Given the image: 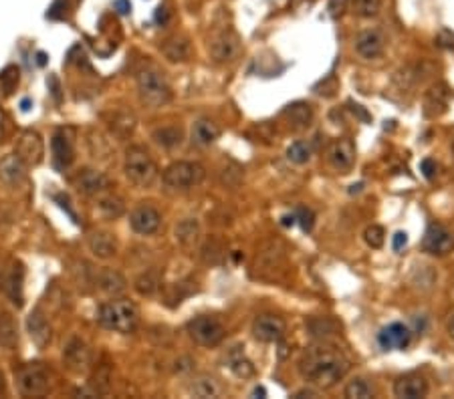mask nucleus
<instances>
[{"mask_svg": "<svg viewBox=\"0 0 454 399\" xmlns=\"http://www.w3.org/2000/svg\"><path fill=\"white\" fill-rule=\"evenodd\" d=\"M299 375L319 389H331L337 386L349 371L348 357L325 341L311 345L303 351L301 359L297 363Z\"/></svg>", "mask_w": 454, "mask_h": 399, "instance_id": "obj_1", "label": "nucleus"}, {"mask_svg": "<svg viewBox=\"0 0 454 399\" xmlns=\"http://www.w3.org/2000/svg\"><path fill=\"white\" fill-rule=\"evenodd\" d=\"M97 323L107 331L130 335L140 325V308L132 301L113 299V301H107V303L99 306Z\"/></svg>", "mask_w": 454, "mask_h": 399, "instance_id": "obj_2", "label": "nucleus"}, {"mask_svg": "<svg viewBox=\"0 0 454 399\" xmlns=\"http://www.w3.org/2000/svg\"><path fill=\"white\" fill-rule=\"evenodd\" d=\"M137 83V95L140 101L149 109L168 105L172 101V87L168 85L166 77L154 66H144L135 75Z\"/></svg>", "mask_w": 454, "mask_h": 399, "instance_id": "obj_3", "label": "nucleus"}, {"mask_svg": "<svg viewBox=\"0 0 454 399\" xmlns=\"http://www.w3.org/2000/svg\"><path fill=\"white\" fill-rule=\"evenodd\" d=\"M123 172L134 186L149 187L158 178V166L152 160L146 147L130 146L125 151Z\"/></svg>", "mask_w": 454, "mask_h": 399, "instance_id": "obj_4", "label": "nucleus"}, {"mask_svg": "<svg viewBox=\"0 0 454 399\" xmlns=\"http://www.w3.org/2000/svg\"><path fill=\"white\" fill-rule=\"evenodd\" d=\"M287 262V248L280 240H268L265 242L254 258L253 272L256 279L275 280L285 270Z\"/></svg>", "mask_w": 454, "mask_h": 399, "instance_id": "obj_5", "label": "nucleus"}, {"mask_svg": "<svg viewBox=\"0 0 454 399\" xmlns=\"http://www.w3.org/2000/svg\"><path fill=\"white\" fill-rule=\"evenodd\" d=\"M204 178H206V170L198 161H174L161 173L164 186L178 192H186L200 186Z\"/></svg>", "mask_w": 454, "mask_h": 399, "instance_id": "obj_6", "label": "nucleus"}, {"mask_svg": "<svg viewBox=\"0 0 454 399\" xmlns=\"http://www.w3.org/2000/svg\"><path fill=\"white\" fill-rule=\"evenodd\" d=\"M18 391L27 398H40L51 389V371L42 363H27L16 371Z\"/></svg>", "mask_w": 454, "mask_h": 399, "instance_id": "obj_7", "label": "nucleus"}, {"mask_svg": "<svg viewBox=\"0 0 454 399\" xmlns=\"http://www.w3.org/2000/svg\"><path fill=\"white\" fill-rule=\"evenodd\" d=\"M186 331L196 345L206 347V349L220 345L225 339V332H227L222 323L210 315H200V317L188 320Z\"/></svg>", "mask_w": 454, "mask_h": 399, "instance_id": "obj_8", "label": "nucleus"}, {"mask_svg": "<svg viewBox=\"0 0 454 399\" xmlns=\"http://www.w3.org/2000/svg\"><path fill=\"white\" fill-rule=\"evenodd\" d=\"M208 49H210V57L214 63L227 65V63H232L234 59H239L242 45L234 30H222L220 35L214 37Z\"/></svg>", "mask_w": 454, "mask_h": 399, "instance_id": "obj_9", "label": "nucleus"}, {"mask_svg": "<svg viewBox=\"0 0 454 399\" xmlns=\"http://www.w3.org/2000/svg\"><path fill=\"white\" fill-rule=\"evenodd\" d=\"M287 332V325L279 315H259L253 320V337L261 343H279Z\"/></svg>", "mask_w": 454, "mask_h": 399, "instance_id": "obj_10", "label": "nucleus"}, {"mask_svg": "<svg viewBox=\"0 0 454 399\" xmlns=\"http://www.w3.org/2000/svg\"><path fill=\"white\" fill-rule=\"evenodd\" d=\"M422 248L432 256H446L454 250V234L442 224H430L422 240Z\"/></svg>", "mask_w": 454, "mask_h": 399, "instance_id": "obj_11", "label": "nucleus"}, {"mask_svg": "<svg viewBox=\"0 0 454 399\" xmlns=\"http://www.w3.org/2000/svg\"><path fill=\"white\" fill-rule=\"evenodd\" d=\"M14 154L25 161L27 166H37L42 161L45 156V144L39 133L33 129H25L18 135L16 146H14Z\"/></svg>", "mask_w": 454, "mask_h": 399, "instance_id": "obj_12", "label": "nucleus"}, {"mask_svg": "<svg viewBox=\"0 0 454 399\" xmlns=\"http://www.w3.org/2000/svg\"><path fill=\"white\" fill-rule=\"evenodd\" d=\"M130 226H132L135 234L152 236V234H156L160 230L161 214L149 204H140L134 212L130 214Z\"/></svg>", "mask_w": 454, "mask_h": 399, "instance_id": "obj_13", "label": "nucleus"}, {"mask_svg": "<svg viewBox=\"0 0 454 399\" xmlns=\"http://www.w3.org/2000/svg\"><path fill=\"white\" fill-rule=\"evenodd\" d=\"M63 361L67 365V369L75 373H85L89 371L91 363H93V353H91V347L87 345L85 341L81 339H71L63 351Z\"/></svg>", "mask_w": 454, "mask_h": 399, "instance_id": "obj_14", "label": "nucleus"}, {"mask_svg": "<svg viewBox=\"0 0 454 399\" xmlns=\"http://www.w3.org/2000/svg\"><path fill=\"white\" fill-rule=\"evenodd\" d=\"M386 39L378 28H365L356 37V53L365 61H374L384 54Z\"/></svg>", "mask_w": 454, "mask_h": 399, "instance_id": "obj_15", "label": "nucleus"}, {"mask_svg": "<svg viewBox=\"0 0 454 399\" xmlns=\"http://www.w3.org/2000/svg\"><path fill=\"white\" fill-rule=\"evenodd\" d=\"M378 343L386 351H392V349L404 351L412 343V331L404 323H390L387 327L378 332Z\"/></svg>", "mask_w": 454, "mask_h": 399, "instance_id": "obj_16", "label": "nucleus"}, {"mask_svg": "<svg viewBox=\"0 0 454 399\" xmlns=\"http://www.w3.org/2000/svg\"><path fill=\"white\" fill-rule=\"evenodd\" d=\"M73 184L85 196H101V194L109 192V187H111V182H109V178H107L106 173L97 172V170H89V168L77 173L75 180H73Z\"/></svg>", "mask_w": 454, "mask_h": 399, "instance_id": "obj_17", "label": "nucleus"}, {"mask_svg": "<svg viewBox=\"0 0 454 399\" xmlns=\"http://www.w3.org/2000/svg\"><path fill=\"white\" fill-rule=\"evenodd\" d=\"M394 395L400 399H422L428 395V381L420 373H406L396 379Z\"/></svg>", "mask_w": 454, "mask_h": 399, "instance_id": "obj_18", "label": "nucleus"}, {"mask_svg": "<svg viewBox=\"0 0 454 399\" xmlns=\"http://www.w3.org/2000/svg\"><path fill=\"white\" fill-rule=\"evenodd\" d=\"M27 163L21 160L16 154L4 156L0 160V182L6 186H21L27 178Z\"/></svg>", "mask_w": 454, "mask_h": 399, "instance_id": "obj_19", "label": "nucleus"}, {"mask_svg": "<svg viewBox=\"0 0 454 399\" xmlns=\"http://www.w3.org/2000/svg\"><path fill=\"white\" fill-rule=\"evenodd\" d=\"M327 158H329V163L331 168L337 170L341 173H348L351 168H353V161H356V149H353V144L349 139H339L335 141L334 146L329 147L327 151Z\"/></svg>", "mask_w": 454, "mask_h": 399, "instance_id": "obj_20", "label": "nucleus"}, {"mask_svg": "<svg viewBox=\"0 0 454 399\" xmlns=\"http://www.w3.org/2000/svg\"><path fill=\"white\" fill-rule=\"evenodd\" d=\"M174 236L182 248H186V250L196 248L200 244L202 238L200 222L196 218H184V220H180L174 228Z\"/></svg>", "mask_w": 454, "mask_h": 399, "instance_id": "obj_21", "label": "nucleus"}, {"mask_svg": "<svg viewBox=\"0 0 454 399\" xmlns=\"http://www.w3.org/2000/svg\"><path fill=\"white\" fill-rule=\"evenodd\" d=\"M27 329L30 339H33V343L39 347V349H45V347L51 343V339H53V329H51L49 320L42 317L40 311H33L28 315Z\"/></svg>", "mask_w": 454, "mask_h": 399, "instance_id": "obj_22", "label": "nucleus"}, {"mask_svg": "<svg viewBox=\"0 0 454 399\" xmlns=\"http://www.w3.org/2000/svg\"><path fill=\"white\" fill-rule=\"evenodd\" d=\"M87 244H89V250L93 253V256L101 258V260H107V258L118 254V240L113 234L103 232V230L91 232L87 238Z\"/></svg>", "mask_w": 454, "mask_h": 399, "instance_id": "obj_23", "label": "nucleus"}, {"mask_svg": "<svg viewBox=\"0 0 454 399\" xmlns=\"http://www.w3.org/2000/svg\"><path fill=\"white\" fill-rule=\"evenodd\" d=\"M51 147H53V160L59 168L65 170L73 163V160H75V146H73V139L69 137L67 133H55Z\"/></svg>", "mask_w": 454, "mask_h": 399, "instance_id": "obj_24", "label": "nucleus"}, {"mask_svg": "<svg viewBox=\"0 0 454 399\" xmlns=\"http://www.w3.org/2000/svg\"><path fill=\"white\" fill-rule=\"evenodd\" d=\"M283 117L289 121V125L293 129H305L313 121V107L305 101H295L291 105L285 107Z\"/></svg>", "mask_w": 454, "mask_h": 399, "instance_id": "obj_25", "label": "nucleus"}, {"mask_svg": "<svg viewBox=\"0 0 454 399\" xmlns=\"http://www.w3.org/2000/svg\"><path fill=\"white\" fill-rule=\"evenodd\" d=\"M190 135H192V141L198 147H208L220 137V127L210 120H198L194 121Z\"/></svg>", "mask_w": 454, "mask_h": 399, "instance_id": "obj_26", "label": "nucleus"}, {"mask_svg": "<svg viewBox=\"0 0 454 399\" xmlns=\"http://www.w3.org/2000/svg\"><path fill=\"white\" fill-rule=\"evenodd\" d=\"M188 393H190L192 398L198 399H214L222 395V387H220V383H218L214 377L200 375V377L192 379V383L188 386Z\"/></svg>", "mask_w": 454, "mask_h": 399, "instance_id": "obj_27", "label": "nucleus"}, {"mask_svg": "<svg viewBox=\"0 0 454 399\" xmlns=\"http://www.w3.org/2000/svg\"><path fill=\"white\" fill-rule=\"evenodd\" d=\"M227 365L230 371L234 373L237 377L241 379H249L254 375V365L253 361L249 359L242 351V347H234L227 357Z\"/></svg>", "mask_w": 454, "mask_h": 399, "instance_id": "obj_28", "label": "nucleus"}, {"mask_svg": "<svg viewBox=\"0 0 454 399\" xmlns=\"http://www.w3.org/2000/svg\"><path fill=\"white\" fill-rule=\"evenodd\" d=\"M161 53L166 54V59L172 63H184L190 57V45L184 37H172L164 42Z\"/></svg>", "mask_w": 454, "mask_h": 399, "instance_id": "obj_29", "label": "nucleus"}, {"mask_svg": "<svg viewBox=\"0 0 454 399\" xmlns=\"http://www.w3.org/2000/svg\"><path fill=\"white\" fill-rule=\"evenodd\" d=\"M18 343V325L11 313H0V347L14 349Z\"/></svg>", "mask_w": 454, "mask_h": 399, "instance_id": "obj_30", "label": "nucleus"}, {"mask_svg": "<svg viewBox=\"0 0 454 399\" xmlns=\"http://www.w3.org/2000/svg\"><path fill=\"white\" fill-rule=\"evenodd\" d=\"M125 287H127V282L125 279L121 277L118 270H103L101 274H99V289L103 291V293L111 294V296H118L125 291Z\"/></svg>", "mask_w": 454, "mask_h": 399, "instance_id": "obj_31", "label": "nucleus"}, {"mask_svg": "<svg viewBox=\"0 0 454 399\" xmlns=\"http://www.w3.org/2000/svg\"><path fill=\"white\" fill-rule=\"evenodd\" d=\"M307 329L315 339L325 341V339H329L331 335L337 332V323L329 319V317H315V319L307 320Z\"/></svg>", "mask_w": 454, "mask_h": 399, "instance_id": "obj_32", "label": "nucleus"}, {"mask_svg": "<svg viewBox=\"0 0 454 399\" xmlns=\"http://www.w3.org/2000/svg\"><path fill=\"white\" fill-rule=\"evenodd\" d=\"M97 208H99V212L103 214L106 218L109 220H113V218H120L121 214H123V202L118 196H113V194H101L99 196V202H97Z\"/></svg>", "mask_w": 454, "mask_h": 399, "instance_id": "obj_33", "label": "nucleus"}, {"mask_svg": "<svg viewBox=\"0 0 454 399\" xmlns=\"http://www.w3.org/2000/svg\"><path fill=\"white\" fill-rule=\"evenodd\" d=\"M344 395L348 399H372L374 398V387L370 386V381H365L363 377H356L346 386Z\"/></svg>", "mask_w": 454, "mask_h": 399, "instance_id": "obj_34", "label": "nucleus"}, {"mask_svg": "<svg viewBox=\"0 0 454 399\" xmlns=\"http://www.w3.org/2000/svg\"><path fill=\"white\" fill-rule=\"evenodd\" d=\"M152 137H154L156 144H160L161 147L172 149V147L182 144V129H180V127H172V125H170V127H160V129L154 132Z\"/></svg>", "mask_w": 454, "mask_h": 399, "instance_id": "obj_35", "label": "nucleus"}, {"mask_svg": "<svg viewBox=\"0 0 454 399\" xmlns=\"http://www.w3.org/2000/svg\"><path fill=\"white\" fill-rule=\"evenodd\" d=\"M351 8L360 18H374L382 11V0H351Z\"/></svg>", "mask_w": 454, "mask_h": 399, "instance_id": "obj_36", "label": "nucleus"}, {"mask_svg": "<svg viewBox=\"0 0 454 399\" xmlns=\"http://www.w3.org/2000/svg\"><path fill=\"white\" fill-rule=\"evenodd\" d=\"M287 160L297 166H303L311 160V147L305 141H293L291 146L287 147Z\"/></svg>", "mask_w": 454, "mask_h": 399, "instance_id": "obj_37", "label": "nucleus"}, {"mask_svg": "<svg viewBox=\"0 0 454 399\" xmlns=\"http://www.w3.org/2000/svg\"><path fill=\"white\" fill-rule=\"evenodd\" d=\"M158 287H160V280L154 272H146V274L137 277V280H135V291L144 294V296H152L158 291Z\"/></svg>", "mask_w": 454, "mask_h": 399, "instance_id": "obj_38", "label": "nucleus"}, {"mask_svg": "<svg viewBox=\"0 0 454 399\" xmlns=\"http://www.w3.org/2000/svg\"><path fill=\"white\" fill-rule=\"evenodd\" d=\"M363 240H365V244L370 248H382L384 242H386V230L380 226V224H372V226L365 228Z\"/></svg>", "mask_w": 454, "mask_h": 399, "instance_id": "obj_39", "label": "nucleus"}, {"mask_svg": "<svg viewBox=\"0 0 454 399\" xmlns=\"http://www.w3.org/2000/svg\"><path fill=\"white\" fill-rule=\"evenodd\" d=\"M295 220L299 222V226L303 228V232H311L315 226V214L313 210H309L305 206H299L295 212Z\"/></svg>", "mask_w": 454, "mask_h": 399, "instance_id": "obj_40", "label": "nucleus"}, {"mask_svg": "<svg viewBox=\"0 0 454 399\" xmlns=\"http://www.w3.org/2000/svg\"><path fill=\"white\" fill-rule=\"evenodd\" d=\"M446 105V91H442V87H432L428 91L426 107H441V111H444Z\"/></svg>", "mask_w": 454, "mask_h": 399, "instance_id": "obj_41", "label": "nucleus"}, {"mask_svg": "<svg viewBox=\"0 0 454 399\" xmlns=\"http://www.w3.org/2000/svg\"><path fill=\"white\" fill-rule=\"evenodd\" d=\"M348 4L349 0H329L327 11H329V14H331L334 18H339V16H344V13L348 11Z\"/></svg>", "mask_w": 454, "mask_h": 399, "instance_id": "obj_42", "label": "nucleus"}, {"mask_svg": "<svg viewBox=\"0 0 454 399\" xmlns=\"http://www.w3.org/2000/svg\"><path fill=\"white\" fill-rule=\"evenodd\" d=\"M436 45L442 49H454V33L448 28H442L436 37Z\"/></svg>", "mask_w": 454, "mask_h": 399, "instance_id": "obj_43", "label": "nucleus"}, {"mask_svg": "<svg viewBox=\"0 0 454 399\" xmlns=\"http://www.w3.org/2000/svg\"><path fill=\"white\" fill-rule=\"evenodd\" d=\"M420 170L424 173V178L432 180L438 173V163L432 160V158H426V160H422V163H420Z\"/></svg>", "mask_w": 454, "mask_h": 399, "instance_id": "obj_44", "label": "nucleus"}, {"mask_svg": "<svg viewBox=\"0 0 454 399\" xmlns=\"http://www.w3.org/2000/svg\"><path fill=\"white\" fill-rule=\"evenodd\" d=\"M8 132H11V120H8L6 111L0 107V144H4V141H6Z\"/></svg>", "mask_w": 454, "mask_h": 399, "instance_id": "obj_45", "label": "nucleus"}, {"mask_svg": "<svg viewBox=\"0 0 454 399\" xmlns=\"http://www.w3.org/2000/svg\"><path fill=\"white\" fill-rule=\"evenodd\" d=\"M406 244H408V234H406V232H396V234H394V240H392V248L398 253Z\"/></svg>", "mask_w": 454, "mask_h": 399, "instance_id": "obj_46", "label": "nucleus"}, {"mask_svg": "<svg viewBox=\"0 0 454 399\" xmlns=\"http://www.w3.org/2000/svg\"><path fill=\"white\" fill-rule=\"evenodd\" d=\"M317 395H319V393H317V391H315V389H307V387H305V389H299V391H297V393H293V399L317 398Z\"/></svg>", "mask_w": 454, "mask_h": 399, "instance_id": "obj_47", "label": "nucleus"}, {"mask_svg": "<svg viewBox=\"0 0 454 399\" xmlns=\"http://www.w3.org/2000/svg\"><path fill=\"white\" fill-rule=\"evenodd\" d=\"M446 332H448V337L454 341V315H450V319L446 323Z\"/></svg>", "mask_w": 454, "mask_h": 399, "instance_id": "obj_48", "label": "nucleus"}, {"mask_svg": "<svg viewBox=\"0 0 454 399\" xmlns=\"http://www.w3.org/2000/svg\"><path fill=\"white\" fill-rule=\"evenodd\" d=\"M265 395H267V391L263 386H256L253 389V398H265Z\"/></svg>", "mask_w": 454, "mask_h": 399, "instance_id": "obj_49", "label": "nucleus"}, {"mask_svg": "<svg viewBox=\"0 0 454 399\" xmlns=\"http://www.w3.org/2000/svg\"><path fill=\"white\" fill-rule=\"evenodd\" d=\"M115 6L120 8V13H121V14H125V13H127V11H130V4H127L125 0H118V2H115Z\"/></svg>", "mask_w": 454, "mask_h": 399, "instance_id": "obj_50", "label": "nucleus"}, {"mask_svg": "<svg viewBox=\"0 0 454 399\" xmlns=\"http://www.w3.org/2000/svg\"><path fill=\"white\" fill-rule=\"evenodd\" d=\"M295 222V214H291V216H283V226H293Z\"/></svg>", "mask_w": 454, "mask_h": 399, "instance_id": "obj_51", "label": "nucleus"}, {"mask_svg": "<svg viewBox=\"0 0 454 399\" xmlns=\"http://www.w3.org/2000/svg\"><path fill=\"white\" fill-rule=\"evenodd\" d=\"M453 154H454V144H453Z\"/></svg>", "mask_w": 454, "mask_h": 399, "instance_id": "obj_52", "label": "nucleus"}]
</instances>
